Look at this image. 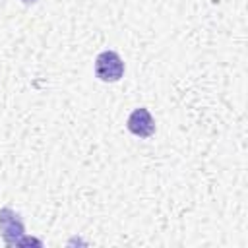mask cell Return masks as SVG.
<instances>
[{
    "mask_svg": "<svg viewBox=\"0 0 248 248\" xmlns=\"http://www.w3.org/2000/svg\"><path fill=\"white\" fill-rule=\"evenodd\" d=\"M128 130L138 136V138H149L153 132H155V120L153 116L149 114L147 108L140 107L136 110H132V114L128 116V122H126Z\"/></svg>",
    "mask_w": 248,
    "mask_h": 248,
    "instance_id": "2",
    "label": "cell"
},
{
    "mask_svg": "<svg viewBox=\"0 0 248 248\" xmlns=\"http://www.w3.org/2000/svg\"><path fill=\"white\" fill-rule=\"evenodd\" d=\"M124 74V62L114 50H103L95 58V76L101 81H118Z\"/></svg>",
    "mask_w": 248,
    "mask_h": 248,
    "instance_id": "1",
    "label": "cell"
},
{
    "mask_svg": "<svg viewBox=\"0 0 248 248\" xmlns=\"http://www.w3.org/2000/svg\"><path fill=\"white\" fill-rule=\"evenodd\" d=\"M0 231H2L4 240L8 244H14L23 234V223L17 219V215L12 209H2L0 211Z\"/></svg>",
    "mask_w": 248,
    "mask_h": 248,
    "instance_id": "3",
    "label": "cell"
},
{
    "mask_svg": "<svg viewBox=\"0 0 248 248\" xmlns=\"http://www.w3.org/2000/svg\"><path fill=\"white\" fill-rule=\"evenodd\" d=\"M21 2H23V4H33L35 0H21Z\"/></svg>",
    "mask_w": 248,
    "mask_h": 248,
    "instance_id": "4",
    "label": "cell"
}]
</instances>
